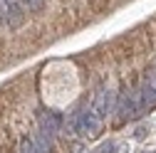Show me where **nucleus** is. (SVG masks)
<instances>
[{
    "label": "nucleus",
    "mask_w": 156,
    "mask_h": 153,
    "mask_svg": "<svg viewBox=\"0 0 156 153\" xmlns=\"http://www.w3.org/2000/svg\"><path fill=\"white\" fill-rule=\"evenodd\" d=\"M20 3H23V8L27 12H37V10L45 8V0H20Z\"/></svg>",
    "instance_id": "obj_5"
},
{
    "label": "nucleus",
    "mask_w": 156,
    "mask_h": 153,
    "mask_svg": "<svg viewBox=\"0 0 156 153\" xmlns=\"http://www.w3.org/2000/svg\"><path fill=\"white\" fill-rule=\"evenodd\" d=\"M114 106H116V94L112 91V89H99L94 94V99H92V111H94V116L99 119V121H104L109 114L114 111Z\"/></svg>",
    "instance_id": "obj_2"
},
{
    "label": "nucleus",
    "mask_w": 156,
    "mask_h": 153,
    "mask_svg": "<svg viewBox=\"0 0 156 153\" xmlns=\"http://www.w3.org/2000/svg\"><path fill=\"white\" fill-rule=\"evenodd\" d=\"M99 124H102V121L94 116V111H92V109H82V111H77L74 116H72V121H69L72 131H74V133H80V136H84V138L97 136V131H99Z\"/></svg>",
    "instance_id": "obj_1"
},
{
    "label": "nucleus",
    "mask_w": 156,
    "mask_h": 153,
    "mask_svg": "<svg viewBox=\"0 0 156 153\" xmlns=\"http://www.w3.org/2000/svg\"><path fill=\"white\" fill-rule=\"evenodd\" d=\"M94 153H116V143L114 141H107L99 146V151H94Z\"/></svg>",
    "instance_id": "obj_7"
},
{
    "label": "nucleus",
    "mask_w": 156,
    "mask_h": 153,
    "mask_svg": "<svg viewBox=\"0 0 156 153\" xmlns=\"http://www.w3.org/2000/svg\"><path fill=\"white\" fill-rule=\"evenodd\" d=\"M116 111H119V121H126V119H134L136 111H139V106H136V94L124 89L122 97H119V106H116Z\"/></svg>",
    "instance_id": "obj_3"
},
{
    "label": "nucleus",
    "mask_w": 156,
    "mask_h": 153,
    "mask_svg": "<svg viewBox=\"0 0 156 153\" xmlns=\"http://www.w3.org/2000/svg\"><path fill=\"white\" fill-rule=\"evenodd\" d=\"M5 8H8V27H20L25 22V15H27L23 3L20 0H5Z\"/></svg>",
    "instance_id": "obj_4"
},
{
    "label": "nucleus",
    "mask_w": 156,
    "mask_h": 153,
    "mask_svg": "<svg viewBox=\"0 0 156 153\" xmlns=\"http://www.w3.org/2000/svg\"><path fill=\"white\" fill-rule=\"evenodd\" d=\"M20 153H35V141L25 136V138L20 141Z\"/></svg>",
    "instance_id": "obj_6"
}]
</instances>
